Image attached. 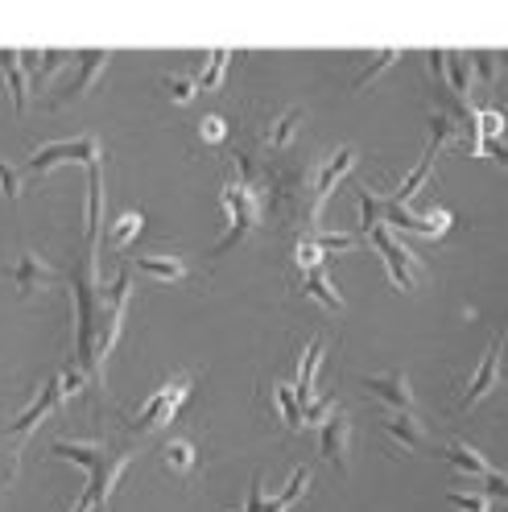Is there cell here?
Listing matches in <instances>:
<instances>
[{"mask_svg": "<svg viewBox=\"0 0 508 512\" xmlns=\"http://www.w3.org/2000/svg\"><path fill=\"white\" fill-rule=\"evenodd\" d=\"M356 157H360L356 145H339L331 157H323V162H302L277 182V203H281L285 219H290L302 236L323 232L319 228L323 207L331 199V190L339 186V178L356 166Z\"/></svg>", "mask_w": 508, "mask_h": 512, "instance_id": "cell-1", "label": "cell"}, {"mask_svg": "<svg viewBox=\"0 0 508 512\" xmlns=\"http://www.w3.org/2000/svg\"><path fill=\"white\" fill-rule=\"evenodd\" d=\"M50 451L58 459H71L79 467L91 471V484H87V496L95 504V512H108V496L112 488L120 484L124 467L133 459V446H112V442H54Z\"/></svg>", "mask_w": 508, "mask_h": 512, "instance_id": "cell-2", "label": "cell"}, {"mask_svg": "<svg viewBox=\"0 0 508 512\" xmlns=\"http://www.w3.org/2000/svg\"><path fill=\"white\" fill-rule=\"evenodd\" d=\"M219 199H224V211H228V236L211 248V256H224L261 223V195H257V186H252V178H240V174L228 178Z\"/></svg>", "mask_w": 508, "mask_h": 512, "instance_id": "cell-3", "label": "cell"}, {"mask_svg": "<svg viewBox=\"0 0 508 512\" xmlns=\"http://www.w3.org/2000/svg\"><path fill=\"white\" fill-rule=\"evenodd\" d=\"M129 294H133V273H120L116 285L104 294L100 327H95V389H104V360H108V351L120 339V323H124V310H129Z\"/></svg>", "mask_w": 508, "mask_h": 512, "instance_id": "cell-4", "label": "cell"}, {"mask_svg": "<svg viewBox=\"0 0 508 512\" xmlns=\"http://www.w3.org/2000/svg\"><path fill=\"white\" fill-rule=\"evenodd\" d=\"M364 236L372 240V248H376L380 256H385V269H389V277H393L397 290H414V285H422V281H426L422 261H418V256L393 236L389 223H380V219H376Z\"/></svg>", "mask_w": 508, "mask_h": 512, "instance_id": "cell-5", "label": "cell"}, {"mask_svg": "<svg viewBox=\"0 0 508 512\" xmlns=\"http://www.w3.org/2000/svg\"><path fill=\"white\" fill-rule=\"evenodd\" d=\"M62 401H67V389H62V376H50V380H46V389L34 397V405H29V409L21 413V418L13 422V434H9V475H5V484L17 475V459H21V451H25V438L34 434V430L50 418V413H54Z\"/></svg>", "mask_w": 508, "mask_h": 512, "instance_id": "cell-6", "label": "cell"}, {"mask_svg": "<svg viewBox=\"0 0 508 512\" xmlns=\"http://www.w3.org/2000/svg\"><path fill=\"white\" fill-rule=\"evenodd\" d=\"M190 389H195V376H174L170 384H162L145 405L137 418H129V434H153L174 422V413L182 409V401L190 397Z\"/></svg>", "mask_w": 508, "mask_h": 512, "instance_id": "cell-7", "label": "cell"}, {"mask_svg": "<svg viewBox=\"0 0 508 512\" xmlns=\"http://www.w3.org/2000/svg\"><path fill=\"white\" fill-rule=\"evenodd\" d=\"M104 157V145L100 137H79V141H54V145H42L34 157L25 162L29 174H46L50 166H62V162H83V166H100Z\"/></svg>", "mask_w": 508, "mask_h": 512, "instance_id": "cell-8", "label": "cell"}, {"mask_svg": "<svg viewBox=\"0 0 508 512\" xmlns=\"http://www.w3.org/2000/svg\"><path fill=\"white\" fill-rule=\"evenodd\" d=\"M319 451L339 475H347V459H352V413L347 409H331V418L323 422L319 434Z\"/></svg>", "mask_w": 508, "mask_h": 512, "instance_id": "cell-9", "label": "cell"}, {"mask_svg": "<svg viewBox=\"0 0 508 512\" xmlns=\"http://www.w3.org/2000/svg\"><path fill=\"white\" fill-rule=\"evenodd\" d=\"M500 347H504V335L496 331L492 343H488V351H484V360H480V368H475V376L467 380V389H463V397H459V413L475 409V405H480V401L496 389V384H500Z\"/></svg>", "mask_w": 508, "mask_h": 512, "instance_id": "cell-10", "label": "cell"}, {"mask_svg": "<svg viewBox=\"0 0 508 512\" xmlns=\"http://www.w3.org/2000/svg\"><path fill=\"white\" fill-rule=\"evenodd\" d=\"M380 215L389 219V228H405V232H418V236H442L451 228V211H430V215H414V211H405V207H393L385 199H376Z\"/></svg>", "mask_w": 508, "mask_h": 512, "instance_id": "cell-11", "label": "cell"}, {"mask_svg": "<svg viewBox=\"0 0 508 512\" xmlns=\"http://www.w3.org/2000/svg\"><path fill=\"white\" fill-rule=\"evenodd\" d=\"M364 389L385 405V409H397V413H414V389H409L405 372H380V376H360Z\"/></svg>", "mask_w": 508, "mask_h": 512, "instance_id": "cell-12", "label": "cell"}, {"mask_svg": "<svg viewBox=\"0 0 508 512\" xmlns=\"http://www.w3.org/2000/svg\"><path fill=\"white\" fill-rule=\"evenodd\" d=\"M108 58H112L108 50H87V54L79 58V71H75V79H71L67 87H62V91L54 95V100H50V108H67V104H75V100H79V95H87V91L95 87V79L104 75Z\"/></svg>", "mask_w": 508, "mask_h": 512, "instance_id": "cell-13", "label": "cell"}, {"mask_svg": "<svg viewBox=\"0 0 508 512\" xmlns=\"http://www.w3.org/2000/svg\"><path fill=\"white\" fill-rule=\"evenodd\" d=\"M380 430H385L397 446H405V451H422L426 438H430L418 413H397V409H380Z\"/></svg>", "mask_w": 508, "mask_h": 512, "instance_id": "cell-14", "label": "cell"}, {"mask_svg": "<svg viewBox=\"0 0 508 512\" xmlns=\"http://www.w3.org/2000/svg\"><path fill=\"white\" fill-rule=\"evenodd\" d=\"M302 108L294 104V108H285V112H277V116H269L265 120V128H261V149H269V153H281L285 145H290L294 141V133H298V124H302Z\"/></svg>", "mask_w": 508, "mask_h": 512, "instance_id": "cell-15", "label": "cell"}, {"mask_svg": "<svg viewBox=\"0 0 508 512\" xmlns=\"http://www.w3.org/2000/svg\"><path fill=\"white\" fill-rule=\"evenodd\" d=\"M9 273H13V281H17V290H21V294L46 290V285H54V281H58V273H54L46 261H38L34 252H21V256H17V265H13Z\"/></svg>", "mask_w": 508, "mask_h": 512, "instance_id": "cell-16", "label": "cell"}, {"mask_svg": "<svg viewBox=\"0 0 508 512\" xmlns=\"http://www.w3.org/2000/svg\"><path fill=\"white\" fill-rule=\"evenodd\" d=\"M323 351H327V339L319 335L310 347H306V356H302V364H298V384H294V397H298V405L306 409V405H314L319 397H314V372H319V364H323Z\"/></svg>", "mask_w": 508, "mask_h": 512, "instance_id": "cell-17", "label": "cell"}, {"mask_svg": "<svg viewBox=\"0 0 508 512\" xmlns=\"http://www.w3.org/2000/svg\"><path fill=\"white\" fill-rule=\"evenodd\" d=\"M261 393H269V401H273V409H277V422L285 426V430H302L306 426V418H302V405H298V397H294V389L290 384H261Z\"/></svg>", "mask_w": 508, "mask_h": 512, "instance_id": "cell-18", "label": "cell"}, {"mask_svg": "<svg viewBox=\"0 0 508 512\" xmlns=\"http://www.w3.org/2000/svg\"><path fill=\"white\" fill-rule=\"evenodd\" d=\"M447 463L455 467V471H463V475H475V479H488L496 467L480 455V451H475V446H467L463 438H451L447 442Z\"/></svg>", "mask_w": 508, "mask_h": 512, "instance_id": "cell-19", "label": "cell"}, {"mask_svg": "<svg viewBox=\"0 0 508 512\" xmlns=\"http://www.w3.org/2000/svg\"><path fill=\"white\" fill-rule=\"evenodd\" d=\"M0 67L9 75V91H13V112L21 116L25 104H29V79H25V62L17 50H0Z\"/></svg>", "mask_w": 508, "mask_h": 512, "instance_id": "cell-20", "label": "cell"}, {"mask_svg": "<svg viewBox=\"0 0 508 512\" xmlns=\"http://www.w3.org/2000/svg\"><path fill=\"white\" fill-rule=\"evenodd\" d=\"M162 463H166V471H174V475H195V467H199V455H195V442L190 438H174V442H166V451H162Z\"/></svg>", "mask_w": 508, "mask_h": 512, "instance_id": "cell-21", "label": "cell"}, {"mask_svg": "<svg viewBox=\"0 0 508 512\" xmlns=\"http://www.w3.org/2000/svg\"><path fill=\"white\" fill-rule=\"evenodd\" d=\"M133 265L157 281H182L186 277V261H178V256H137Z\"/></svg>", "mask_w": 508, "mask_h": 512, "instance_id": "cell-22", "label": "cell"}, {"mask_svg": "<svg viewBox=\"0 0 508 512\" xmlns=\"http://www.w3.org/2000/svg\"><path fill=\"white\" fill-rule=\"evenodd\" d=\"M302 290L314 298V302H319V306H327V310H343V298L335 294V285H331V277H327V269H310L306 273V281H302Z\"/></svg>", "mask_w": 508, "mask_h": 512, "instance_id": "cell-23", "label": "cell"}, {"mask_svg": "<svg viewBox=\"0 0 508 512\" xmlns=\"http://www.w3.org/2000/svg\"><path fill=\"white\" fill-rule=\"evenodd\" d=\"M228 62H232V50H215V54H207V58H203V71L195 75V87H199V91H215L219 83H224Z\"/></svg>", "mask_w": 508, "mask_h": 512, "instance_id": "cell-24", "label": "cell"}, {"mask_svg": "<svg viewBox=\"0 0 508 512\" xmlns=\"http://www.w3.org/2000/svg\"><path fill=\"white\" fill-rule=\"evenodd\" d=\"M145 228V215L141 211H124L116 223H112V232H108V248H124L129 240H137Z\"/></svg>", "mask_w": 508, "mask_h": 512, "instance_id": "cell-25", "label": "cell"}, {"mask_svg": "<svg viewBox=\"0 0 508 512\" xmlns=\"http://www.w3.org/2000/svg\"><path fill=\"white\" fill-rule=\"evenodd\" d=\"M306 488H310V467H298V471L290 475V484H285V492H281V496H273V500H277V508H281V512H290V508L306 496Z\"/></svg>", "mask_w": 508, "mask_h": 512, "instance_id": "cell-26", "label": "cell"}, {"mask_svg": "<svg viewBox=\"0 0 508 512\" xmlns=\"http://www.w3.org/2000/svg\"><path fill=\"white\" fill-rule=\"evenodd\" d=\"M294 261H298L302 273H310V269H323V265H327V252L314 244L310 236H302V240H298V252H294Z\"/></svg>", "mask_w": 508, "mask_h": 512, "instance_id": "cell-27", "label": "cell"}, {"mask_svg": "<svg viewBox=\"0 0 508 512\" xmlns=\"http://www.w3.org/2000/svg\"><path fill=\"white\" fill-rule=\"evenodd\" d=\"M397 58H401V50H380V54H376V58L368 62V67H364V71L356 75L352 91H364V87H368V83H372V79H376L380 71H385V67H389V62H397Z\"/></svg>", "mask_w": 508, "mask_h": 512, "instance_id": "cell-28", "label": "cell"}, {"mask_svg": "<svg viewBox=\"0 0 508 512\" xmlns=\"http://www.w3.org/2000/svg\"><path fill=\"white\" fill-rule=\"evenodd\" d=\"M244 512H281L273 496H265V479L252 475V488H248V500H244Z\"/></svg>", "mask_w": 508, "mask_h": 512, "instance_id": "cell-29", "label": "cell"}, {"mask_svg": "<svg viewBox=\"0 0 508 512\" xmlns=\"http://www.w3.org/2000/svg\"><path fill=\"white\" fill-rule=\"evenodd\" d=\"M162 87L170 91V100H174V104H190V100H195V91H199L190 75H166Z\"/></svg>", "mask_w": 508, "mask_h": 512, "instance_id": "cell-30", "label": "cell"}, {"mask_svg": "<svg viewBox=\"0 0 508 512\" xmlns=\"http://www.w3.org/2000/svg\"><path fill=\"white\" fill-rule=\"evenodd\" d=\"M471 75H480L484 83H496V75H500V54H496V50L471 54Z\"/></svg>", "mask_w": 508, "mask_h": 512, "instance_id": "cell-31", "label": "cell"}, {"mask_svg": "<svg viewBox=\"0 0 508 512\" xmlns=\"http://www.w3.org/2000/svg\"><path fill=\"white\" fill-rule=\"evenodd\" d=\"M199 141L203 145H224L228 141V124L219 120V116H203L199 120Z\"/></svg>", "mask_w": 508, "mask_h": 512, "instance_id": "cell-32", "label": "cell"}, {"mask_svg": "<svg viewBox=\"0 0 508 512\" xmlns=\"http://www.w3.org/2000/svg\"><path fill=\"white\" fill-rule=\"evenodd\" d=\"M0 190H5V199H17L21 195V174L0 157Z\"/></svg>", "mask_w": 508, "mask_h": 512, "instance_id": "cell-33", "label": "cell"}, {"mask_svg": "<svg viewBox=\"0 0 508 512\" xmlns=\"http://www.w3.org/2000/svg\"><path fill=\"white\" fill-rule=\"evenodd\" d=\"M455 508H463V512H492L488 508V496H467V492H451L447 496Z\"/></svg>", "mask_w": 508, "mask_h": 512, "instance_id": "cell-34", "label": "cell"}, {"mask_svg": "<svg viewBox=\"0 0 508 512\" xmlns=\"http://www.w3.org/2000/svg\"><path fill=\"white\" fill-rule=\"evenodd\" d=\"M71 512H95V504H91V496H87V492H83V496H79V504H75V508H71Z\"/></svg>", "mask_w": 508, "mask_h": 512, "instance_id": "cell-35", "label": "cell"}]
</instances>
